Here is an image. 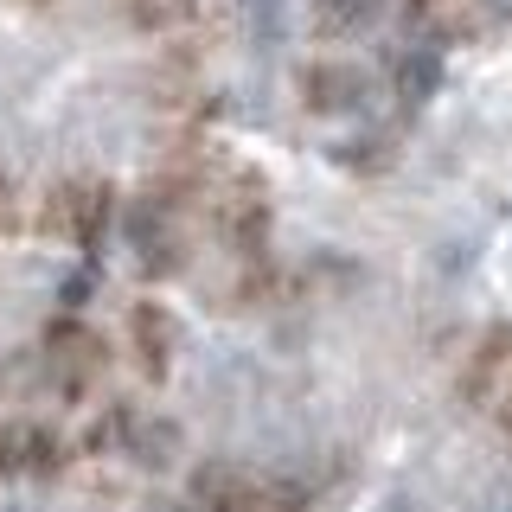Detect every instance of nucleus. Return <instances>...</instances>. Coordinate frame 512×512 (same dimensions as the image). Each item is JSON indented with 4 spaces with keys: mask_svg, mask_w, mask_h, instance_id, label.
Segmentation results:
<instances>
[{
    "mask_svg": "<svg viewBox=\"0 0 512 512\" xmlns=\"http://www.w3.org/2000/svg\"><path fill=\"white\" fill-rule=\"evenodd\" d=\"M301 493L288 480H269L244 461H205L192 474V512H295Z\"/></svg>",
    "mask_w": 512,
    "mask_h": 512,
    "instance_id": "f257e3e1",
    "label": "nucleus"
},
{
    "mask_svg": "<svg viewBox=\"0 0 512 512\" xmlns=\"http://www.w3.org/2000/svg\"><path fill=\"white\" fill-rule=\"evenodd\" d=\"M39 372H45V384H52L64 404L90 397L96 384H103V372H109L103 333L84 327V320H52V327H45V346H39Z\"/></svg>",
    "mask_w": 512,
    "mask_h": 512,
    "instance_id": "f03ea898",
    "label": "nucleus"
},
{
    "mask_svg": "<svg viewBox=\"0 0 512 512\" xmlns=\"http://www.w3.org/2000/svg\"><path fill=\"white\" fill-rule=\"evenodd\" d=\"M109 218H116V192H109V180H90V173L58 180L52 192H45V205H39V224L52 237H64V244H77V250L103 244Z\"/></svg>",
    "mask_w": 512,
    "mask_h": 512,
    "instance_id": "7ed1b4c3",
    "label": "nucleus"
},
{
    "mask_svg": "<svg viewBox=\"0 0 512 512\" xmlns=\"http://www.w3.org/2000/svg\"><path fill=\"white\" fill-rule=\"evenodd\" d=\"M416 20L448 45H474L512 20V0H416Z\"/></svg>",
    "mask_w": 512,
    "mask_h": 512,
    "instance_id": "20e7f679",
    "label": "nucleus"
},
{
    "mask_svg": "<svg viewBox=\"0 0 512 512\" xmlns=\"http://www.w3.org/2000/svg\"><path fill=\"white\" fill-rule=\"evenodd\" d=\"M128 352H135L141 378L160 384L173 372V352H180V320L160 308V301H135L128 308Z\"/></svg>",
    "mask_w": 512,
    "mask_h": 512,
    "instance_id": "39448f33",
    "label": "nucleus"
},
{
    "mask_svg": "<svg viewBox=\"0 0 512 512\" xmlns=\"http://www.w3.org/2000/svg\"><path fill=\"white\" fill-rule=\"evenodd\" d=\"M58 468V436L45 423H32V416H13V423H0V480L13 474H52Z\"/></svg>",
    "mask_w": 512,
    "mask_h": 512,
    "instance_id": "423d86ee",
    "label": "nucleus"
},
{
    "mask_svg": "<svg viewBox=\"0 0 512 512\" xmlns=\"http://www.w3.org/2000/svg\"><path fill=\"white\" fill-rule=\"evenodd\" d=\"M506 384H512V327H487L468 372H461V391H468V404H493V397H506Z\"/></svg>",
    "mask_w": 512,
    "mask_h": 512,
    "instance_id": "0eeeda50",
    "label": "nucleus"
},
{
    "mask_svg": "<svg viewBox=\"0 0 512 512\" xmlns=\"http://www.w3.org/2000/svg\"><path fill=\"white\" fill-rule=\"evenodd\" d=\"M301 103L320 109V116H346V109L365 103V71L359 64H308L301 71Z\"/></svg>",
    "mask_w": 512,
    "mask_h": 512,
    "instance_id": "6e6552de",
    "label": "nucleus"
},
{
    "mask_svg": "<svg viewBox=\"0 0 512 512\" xmlns=\"http://www.w3.org/2000/svg\"><path fill=\"white\" fill-rule=\"evenodd\" d=\"M384 7H391V0H314V7H308V26H314V39L340 45V39L372 32L384 20Z\"/></svg>",
    "mask_w": 512,
    "mask_h": 512,
    "instance_id": "1a4fd4ad",
    "label": "nucleus"
},
{
    "mask_svg": "<svg viewBox=\"0 0 512 512\" xmlns=\"http://www.w3.org/2000/svg\"><path fill=\"white\" fill-rule=\"evenodd\" d=\"M192 13H199V0H128V20L141 32H180L192 26Z\"/></svg>",
    "mask_w": 512,
    "mask_h": 512,
    "instance_id": "9d476101",
    "label": "nucleus"
},
{
    "mask_svg": "<svg viewBox=\"0 0 512 512\" xmlns=\"http://www.w3.org/2000/svg\"><path fill=\"white\" fill-rule=\"evenodd\" d=\"M13 231H26V199L13 186V173H0V237H13Z\"/></svg>",
    "mask_w": 512,
    "mask_h": 512,
    "instance_id": "9b49d317",
    "label": "nucleus"
},
{
    "mask_svg": "<svg viewBox=\"0 0 512 512\" xmlns=\"http://www.w3.org/2000/svg\"><path fill=\"white\" fill-rule=\"evenodd\" d=\"M506 416H512V384H506Z\"/></svg>",
    "mask_w": 512,
    "mask_h": 512,
    "instance_id": "f8f14e48",
    "label": "nucleus"
}]
</instances>
